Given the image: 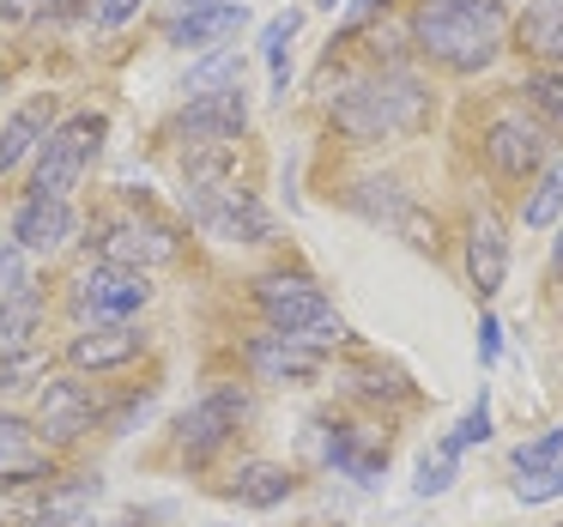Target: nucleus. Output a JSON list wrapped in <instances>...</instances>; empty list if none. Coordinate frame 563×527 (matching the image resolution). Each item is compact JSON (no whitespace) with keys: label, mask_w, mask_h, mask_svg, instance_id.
Wrapping results in <instances>:
<instances>
[{"label":"nucleus","mask_w":563,"mask_h":527,"mask_svg":"<svg viewBox=\"0 0 563 527\" xmlns=\"http://www.w3.org/2000/svg\"><path fill=\"white\" fill-rule=\"evenodd\" d=\"M412 37L449 74H485L503 55L509 37V13L497 0H418L412 13Z\"/></svg>","instance_id":"1"},{"label":"nucleus","mask_w":563,"mask_h":527,"mask_svg":"<svg viewBox=\"0 0 563 527\" xmlns=\"http://www.w3.org/2000/svg\"><path fill=\"white\" fill-rule=\"evenodd\" d=\"M430 122V91L406 74H382L369 86L345 91L333 103V128L357 146H382V140H400V134H418Z\"/></svg>","instance_id":"2"},{"label":"nucleus","mask_w":563,"mask_h":527,"mask_svg":"<svg viewBox=\"0 0 563 527\" xmlns=\"http://www.w3.org/2000/svg\"><path fill=\"white\" fill-rule=\"evenodd\" d=\"M103 134H110V122H103L98 110H79V116H67V122H55V134L43 140V152H37V183L31 188L49 195V200H67L79 183H86Z\"/></svg>","instance_id":"3"},{"label":"nucleus","mask_w":563,"mask_h":527,"mask_svg":"<svg viewBox=\"0 0 563 527\" xmlns=\"http://www.w3.org/2000/svg\"><path fill=\"white\" fill-rule=\"evenodd\" d=\"M183 207L219 243H273V212L249 188H236V176L231 183H212V188H183Z\"/></svg>","instance_id":"4"},{"label":"nucleus","mask_w":563,"mask_h":527,"mask_svg":"<svg viewBox=\"0 0 563 527\" xmlns=\"http://www.w3.org/2000/svg\"><path fill=\"white\" fill-rule=\"evenodd\" d=\"M255 304L273 333H309V328H328L333 321L328 292L309 273H267V279H255Z\"/></svg>","instance_id":"5"},{"label":"nucleus","mask_w":563,"mask_h":527,"mask_svg":"<svg viewBox=\"0 0 563 527\" xmlns=\"http://www.w3.org/2000/svg\"><path fill=\"white\" fill-rule=\"evenodd\" d=\"M152 304V279L140 267H115V261H98L74 279V309L91 321H128Z\"/></svg>","instance_id":"6"},{"label":"nucleus","mask_w":563,"mask_h":527,"mask_svg":"<svg viewBox=\"0 0 563 527\" xmlns=\"http://www.w3.org/2000/svg\"><path fill=\"white\" fill-rule=\"evenodd\" d=\"M249 418V394L243 388H207L195 406H188L183 418H176V449L188 454V461H207V454H219L224 442L236 437V425Z\"/></svg>","instance_id":"7"},{"label":"nucleus","mask_w":563,"mask_h":527,"mask_svg":"<svg viewBox=\"0 0 563 527\" xmlns=\"http://www.w3.org/2000/svg\"><path fill=\"white\" fill-rule=\"evenodd\" d=\"M249 128V91L231 86V91H200L188 98V110L176 116V140L183 152H200V146H236Z\"/></svg>","instance_id":"8"},{"label":"nucleus","mask_w":563,"mask_h":527,"mask_svg":"<svg viewBox=\"0 0 563 527\" xmlns=\"http://www.w3.org/2000/svg\"><path fill=\"white\" fill-rule=\"evenodd\" d=\"M31 425L43 430V442H79L91 425H98V394L86 388V382H74V376H62V382H43V394H37V418Z\"/></svg>","instance_id":"9"},{"label":"nucleus","mask_w":563,"mask_h":527,"mask_svg":"<svg viewBox=\"0 0 563 527\" xmlns=\"http://www.w3.org/2000/svg\"><path fill=\"white\" fill-rule=\"evenodd\" d=\"M485 158L497 176L521 183V176H533L539 164L551 158V140H545V128L527 122V116H497V122L485 128Z\"/></svg>","instance_id":"10"},{"label":"nucleus","mask_w":563,"mask_h":527,"mask_svg":"<svg viewBox=\"0 0 563 527\" xmlns=\"http://www.w3.org/2000/svg\"><path fill=\"white\" fill-rule=\"evenodd\" d=\"M98 261L146 273L158 261H176V237L158 219H110V224H98Z\"/></svg>","instance_id":"11"},{"label":"nucleus","mask_w":563,"mask_h":527,"mask_svg":"<svg viewBox=\"0 0 563 527\" xmlns=\"http://www.w3.org/2000/svg\"><path fill=\"white\" fill-rule=\"evenodd\" d=\"M321 364H328V352L321 345H309L303 333H255L249 340V370H255L261 382H316Z\"/></svg>","instance_id":"12"},{"label":"nucleus","mask_w":563,"mask_h":527,"mask_svg":"<svg viewBox=\"0 0 563 527\" xmlns=\"http://www.w3.org/2000/svg\"><path fill=\"white\" fill-rule=\"evenodd\" d=\"M249 25L243 0H188L183 13L170 19V43L176 50H195V55H212Z\"/></svg>","instance_id":"13"},{"label":"nucleus","mask_w":563,"mask_h":527,"mask_svg":"<svg viewBox=\"0 0 563 527\" xmlns=\"http://www.w3.org/2000/svg\"><path fill=\"white\" fill-rule=\"evenodd\" d=\"M466 279H473L478 297H497L503 279H509V237H503V219L490 207H478L466 219Z\"/></svg>","instance_id":"14"},{"label":"nucleus","mask_w":563,"mask_h":527,"mask_svg":"<svg viewBox=\"0 0 563 527\" xmlns=\"http://www.w3.org/2000/svg\"><path fill=\"white\" fill-rule=\"evenodd\" d=\"M146 352V333L134 321H91L86 333L67 340V364L74 370H122Z\"/></svg>","instance_id":"15"},{"label":"nucleus","mask_w":563,"mask_h":527,"mask_svg":"<svg viewBox=\"0 0 563 527\" xmlns=\"http://www.w3.org/2000/svg\"><path fill=\"white\" fill-rule=\"evenodd\" d=\"M74 207L67 200H49V195H31V200H19V212H13V243L25 249V255H55V249L74 237Z\"/></svg>","instance_id":"16"},{"label":"nucleus","mask_w":563,"mask_h":527,"mask_svg":"<svg viewBox=\"0 0 563 527\" xmlns=\"http://www.w3.org/2000/svg\"><path fill=\"white\" fill-rule=\"evenodd\" d=\"M49 134H55V103H49V91H43V98L19 103V110L7 116V128H0V176L19 171L31 152H43Z\"/></svg>","instance_id":"17"},{"label":"nucleus","mask_w":563,"mask_h":527,"mask_svg":"<svg viewBox=\"0 0 563 527\" xmlns=\"http://www.w3.org/2000/svg\"><path fill=\"white\" fill-rule=\"evenodd\" d=\"M328 466H340L345 479H357V485H382V473H388V437H369V430H357V425H340L328 437Z\"/></svg>","instance_id":"18"},{"label":"nucleus","mask_w":563,"mask_h":527,"mask_svg":"<svg viewBox=\"0 0 563 527\" xmlns=\"http://www.w3.org/2000/svg\"><path fill=\"white\" fill-rule=\"evenodd\" d=\"M515 50H527L545 67H563V0H527V13L515 19Z\"/></svg>","instance_id":"19"},{"label":"nucleus","mask_w":563,"mask_h":527,"mask_svg":"<svg viewBox=\"0 0 563 527\" xmlns=\"http://www.w3.org/2000/svg\"><path fill=\"white\" fill-rule=\"evenodd\" d=\"M291 491H297V479H291V466H279V461H249V466H236V479H231V497L243 503V509H279Z\"/></svg>","instance_id":"20"},{"label":"nucleus","mask_w":563,"mask_h":527,"mask_svg":"<svg viewBox=\"0 0 563 527\" xmlns=\"http://www.w3.org/2000/svg\"><path fill=\"white\" fill-rule=\"evenodd\" d=\"M43 285H19L13 297H0V352H19V345H31V333L43 328Z\"/></svg>","instance_id":"21"},{"label":"nucleus","mask_w":563,"mask_h":527,"mask_svg":"<svg viewBox=\"0 0 563 527\" xmlns=\"http://www.w3.org/2000/svg\"><path fill=\"white\" fill-rule=\"evenodd\" d=\"M297 25H303V13H273L267 25H261V55H267V74H273V98H285V86H291V37Z\"/></svg>","instance_id":"22"},{"label":"nucleus","mask_w":563,"mask_h":527,"mask_svg":"<svg viewBox=\"0 0 563 527\" xmlns=\"http://www.w3.org/2000/svg\"><path fill=\"white\" fill-rule=\"evenodd\" d=\"M31 466H49L37 454V425L19 413H0V473H31Z\"/></svg>","instance_id":"23"},{"label":"nucleus","mask_w":563,"mask_h":527,"mask_svg":"<svg viewBox=\"0 0 563 527\" xmlns=\"http://www.w3.org/2000/svg\"><path fill=\"white\" fill-rule=\"evenodd\" d=\"M558 212H563V158H551L545 171H539L533 195H527L521 219H527V231H545V224L558 219Z\"/></svg>","instance_id":"24"},{"label":"nucleus","mask_w":563,"mask_h":527,"mask_svg":"<svg viewBox=\"0 0 563 527\" xmlns=\"http://www.w3.org/2000/svg\"><path fill=\"white\" fill-rule=\"evenodd\" d=\"M352 207L364 212V219H376V224L388 219L394 231H400V219L412 212V200L400 195V183H357V188H352Z\"/></svg>","instance_id":"25"},{"label":"nucleus","mask_w":563,"mask_h":527,"mask_svg":"<svg viewBox=\"0 0 563 527\" xmlns=\"http://www.w3.org/2000/svg\"><path fill=\"white\" fill-rule=\"evenodd\" d=\"M43 376H49V352H37V345H19V352H0V388H43Z\"/></svg>","instance_id":"26"},{"label":"nucleus","mask_w":563,"mask_h":527,"mask_svg":"<svg viewBox=\"0 0 563 527\" xmlns=\"http://www.w3.org/2000/svg\"><path fill=\"white\" fill-rule=\"evenodd\" d=\"M231 86H243V55L236 50H212L207 62L195 67V74H188V91H231Z\"/></svg>","instance_id":"27"},{"label":"nucleus","mask_w":563,"mask_h":527,"mask_svg":"<svg viewBox=\"0 0 563 527\" xmlns=\"http://www.w3.org/2000/svg\"><path fill=\"white\" fill-rule=\"evenodd\" d=\"M521 91H527V103H533L545 122L563 128V67H539V74H527Z\"/></svg>","instance_id":"28"},{"label":"nucleus","mask_w":563,"mask_h":527,"mask_svg":"<svg viewBox=\"0 0 563 527\" xmlns=\"http://www.w3.org/2000/svg\"><path fill=\"white\" fill-rule=\"evenodd\" d=\"M473 442H490V400H485V388H478V400H473V406H466L461 430H454V437L442 442V454H461V449H473Z\"/></svg>","instance_id":"29"},{"label":"nucleus","mask_w":563,"mask_h":527,"mask_svg":"<svg viewBox=\"0 0 563 527\" xmlns=\"http://www.w3.org/2000/svg\"><path fill=\"white\" fill-rule=\"evenodd\" d=\"M558 454H563V430H539L533 442L515 449V473H545V466H558Z\"/></svg>","instance_id":"30"},{"label":"nucleus","mask_w":563,"mask_h":527,"mask_svg":"<svg viewBox=\"0 0 563 527\" xmlns=\"http://www.w3.org/2000/svg\"><path fill=\"white\" fill-rule=\"evenodd\" d=\"M454 485V454H437V461H418V479H412V491L418 497H442V491Z\"/></svg>","instance_id":"31"},{"label":"nucleus","mask_w":563,"mask_h":527,"mask_svg":"<svg viewBox=\"0 0 563 527\" xmlns=\"http://www.w3.org/2000/svg\"><path fill=\"white\" fill-rule=\"evenodd\" d=\"M515 497H521V503H551V497H563V466L521 473V479H515Z\"/></svg>","instance_id":"32"},{"label":"nucleus","mask_w":563,"mask_h":527,"mask_svg":"<svg viewBox=\"0 0 563 527\" xmlns=\"http://www.w3.org/2000/svg\"><path fill=\"white\" fill-rule=\"evenodd\" d=\"M19 285H31V273H25V249H19V243H0V297H13Z\"/></svg>","instance_id":"33"},{"label":"nucleus","mask_w":563,"mask_h":527,"mask_svg":"<svg viewBox=\"0 0 563 527\" xmlns=\"http://www.w3.org/2000/svg\"><path fill=\"white\" fill-rule=\"evenodd\" d=\"M140 7H146V0H91V25H98V31H115V25H128Z\"/></svg>","instance_id":"34"},{"label":"nucleus","mask_w":563,"mask_h":527,"mask_svg":"<svg viewBox=\"0 0 563 527\" xmlns=\"http://www.w3.org/2000/svg\"><path fill=\"white\" fill-rule=\"evenodd\" d=\"M62 0H0V19H13V25H25V19H43L55 13Z\"/></svg>","instance_id":"35"},{"label":"nucleus","mask_w":563,"mask_h":527,"mask_svg":"<svg viewBox=\"0 0 563 527\" xmlns=\"http://www.w3.org/2000/svg\"><path fill=\"white\" fill-rule=\"evenodd\" d=\"M497 352H503V321L485 316V321H478V358H485V364H497Z\"/></svg>","instance_id":"36"},{"label":"nucleus","mask_w":563,"mask_h":527,"mask_svg":"<svg viewBox=\"0 0 563 527\" xmlns=\"http://www.w3.org/2000/svg\"><path fill=\"white\" fill-rule=\"evenodd\" d=\"M376 7H388V0H357V7H352V25H364V19L376 13Z\"/></svg>","instance_id":"37"},{"label":"nucleus","mask_w":563,"mask_h":527,"mask_svg":"<svg viewBox=\"0 0 563 527\" xmlns=\"http://www.w3.org/2000/svg\"><path fill=\"white\" fill-rule=\"evenodd\" d=\"M551 267L563 273V231H558V243H551Z\"/></svg>","instance_id":"38"},{"label":"nucleus","mask_w":563,"mask_h":527,"mask_svg":"<svg viewBox=\"0 0 563 527\" xmlns=\"http://www.w3.org/2000/svg\"><path fill=\"white\" fill-rule=\"evenodd\" d=\"M67 527H98V521H86V515H79V521H67Z\"/></svg>","instance_id":"39"},{"label":"nucleus","mask_w":563,"mask_h":527,"mask_svg":"<svg viewBox=\"0 0 563 527\" xmlns=\"http://www.w3.org/2000/svg\"><path fill=\"white\" fill-rule=\"evenodd\" d=\"M321 7H328V13H333V7H340V0H321Z\"/></svg>","instance_id":"40"}]
</instances>
